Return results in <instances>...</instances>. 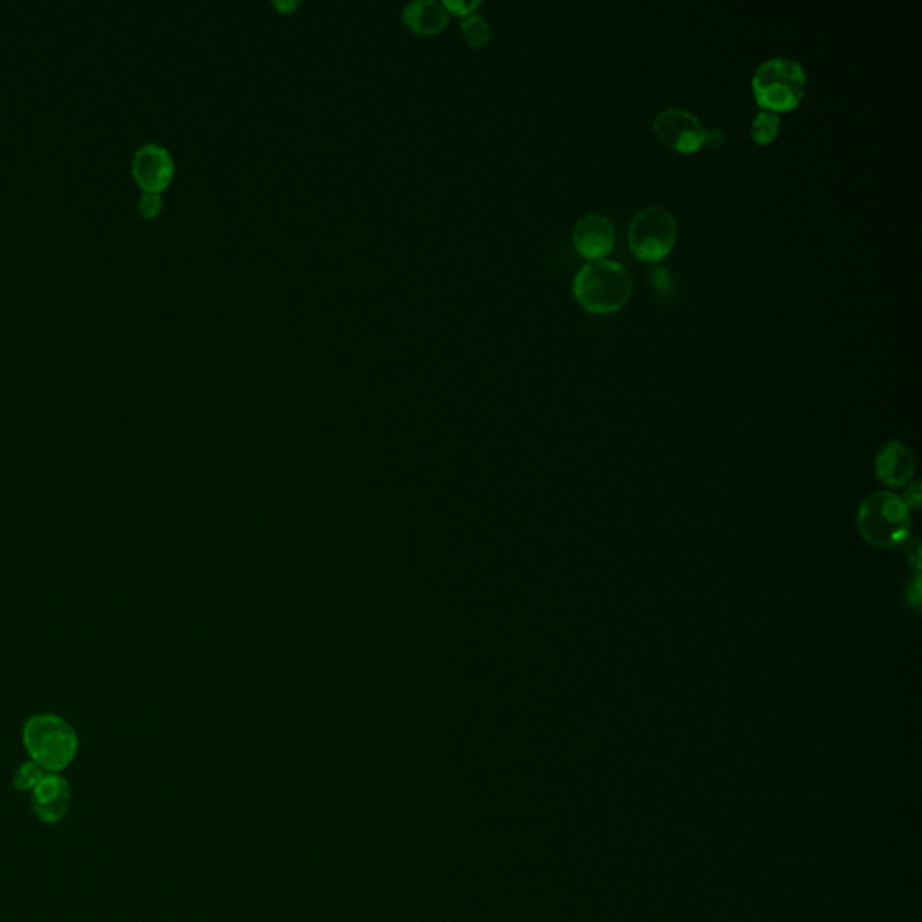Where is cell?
<instances>
[{
  "instance_id": "cell-1",
  "label": "cell",
  "mask_w": 922,
  "mask_h": 922,
  "mask_svg": "<svg viewBox=\"0 0 922 922\" xmlns=\"http://www.w3.org/2000/svg\"><path fill=\"white\" fill-rule=\"evenodd\" d=\"M573 294L593 314H611L628 303L633 294V280L622 263L605 258L594 260L577 272Z\"/></svg>"
},
{
  "instance_id": "cell-2",
  "label": "cell",
  "mask_w": 922,
  "mask_h": 922,
  "mask_svg": "<svg viewBox=\"0 0 922 922\" xmlns=\"http://www.w3.org/2000/svg\"><path fill=\"white\" fill-rule=\"evenodd\" d=\"M22 742L29 761L37 762L46 773H60L77 759V730L53 713H37L26 721Z\"/></svg>"
},
{
  "instance_id": "cell-3",
  "label": "cell",
  "mask_w": 922,
  "mask_h": 922,
  "mask_svg": "<svg viewBox=\"0 0 922 922\" xmlns=\"http://www.w3.org/2000/svg\"><path fill=\"white\" fill-rule=\"evenodd\" d=\"M753 96L762 110L788 112L804 100L808 74L804 67L791 58H771L761 63L751 80Z\"/></svg>"
},
{
  "instance_id": "cell-4",
  "label": "cell",
  "mask_w": 922,
  "mask_h": 922,
  "mask_svg": "<svg viewBox=\"0 0 922 922\" xmlns=\"http://www.w3.org/2000/svg\"><path fill=\"white\" fill-rule=\"evenodd\" d=\"M861 535L875 547L895 548L910 535L909 507L889 492L870 495L858 514Z\"/></svg>"
},
{
  "instance_id": "cell-5",
  "label": "cell",
  "mask_w": 922,
  "mask_h": 922,
  "mask_svg": "<svg viewBox=\"0 0 922 922\" xmlns=\"http://www.w3.org/2000/svg\"><path fill=\"white\" fill-rule=\"evenodd\" d=\"M678 240V224L661 206L643 208L629 226V248L643 262H658L671 254Z\"/></svg>"
},
{
  "instance_id": "cell-6",
  "label": "cell",
  "mask_w": 922,
  "mask_h": 922,
  "mask_svg": "<svg viewBox=\"0 0 922 922\" xmlns=\"http://www.w3.org/2000/svg\"><path fill=\"white\" fill-rule=\"evenodd\" d=\"M654 132L661 143L681 153L698 152L706 139L701 119L687 109L669 107L654 118Z\"/></svg>"
},
{
  "instance_id": "cell-7",
  "label": "cell",
  "mask_w": 922,
  "mask_h": 922,
  "mask_svg": "<svg viewBox=\"0 0 922 922\" xmlns=\"http://www.w3.org/2000/svg\"><path fill=\"white\" fill-rule=\"evenodd\" d=\"M132 176L143 191L167 190L176 176V161L167 147L144 143L132 156Z\"/></svg>"
},
{
  "instance_id": "cell-8",
  "label": "cell",
  "mask_w": 922,
  "mask_h": 922,
  "mask_svg": "<svg viewBox=\"0 0 922 922\" xmlns=\"http://www.w3.org/2000/svg\"><path fill=\"white\" fill-rule=\"evenodd\" d=\"M71 799L69 782L60 773H46L40 784L31 791V808L40 822L57 825L66 818Z\"/></svg>"
},
{
  "instance_id": "cell-9",
  "label": "cell",
  "mask_w": 922,
  "mask_h": 922,
  "mask_svg": "<svg viewBox=\"0 0 922 922\" xmlns=\"http://www.w3.org/2000/svg\"><path fill=\"white\" fill-rule=\"evenodd\" d=\"M573 243H575L577 251L590 262L604 260L609 252L613 251V222L600 213L580 217L573 228Z\"/></svg>"
},
{
  "instance_id": "cell-10",
  "label": "cell",
  "mask_w": 922,
  "mask_h": 922,
  "mask_svg": "<svg viewBox=\"0 0 922 922\" xmlns=\"http://www.w3.org/2000/svg\"><path fill=\"white\" fill-rule=\"evenodd\" d=\"M400 19L409 31L431 37V34L442 33L443 29L448 28L451 13L443 2L413 0L404 6Z\"/></svg>"
},
{
  "instance_id": "cell-11",
  "label": "cell",
  "mask_w": 922,
  "mask_h": 922,
  "mask_svg": "<svg viewBox=\"0 0 922 922\" xmlns=\"http://www.w3.org/2000/svg\"><path fill=\"white\" fill-rule=\"evenodd\" d=\"M875 469H878V478L883 481L884 485H906L913 472L912 452L901 443H889L878 457Z\"/></svg>"
},
{
  "instance_id": "cell-12",
  "label": "cell",
  "mask_w": 922,
  "mask_h": 922,
  "mask_svg": "<svg viewBox=\"0 0 922 922\" xmlns=\"http://www.w3.org/2000/svg\"><path fill=\"white\" fill-rule=\"evenodd\" d=\"M461 34L469 46L472 48H485L492 37V28H490L489 20L483 14L474 13L467 14L460 22Z\"/></svg>"
},
{
  "instance_id": "cell-13",
  "label": "cell",
  "mask_w": 922,
  "mask_h": 922,
  "mask_svg": "<svg viewBox=\"0 0 922 922\" xmlns=\"http://www.w3.org/2000/svg\"><path fill=\"white\" fill-rule=\"evenodd\" d=\"M780 124H782V121H780L779 114L770 112V110H761L751 121V138L756 144L765 147L771 141H775L780 132Z\"/></svg>"
},
{
  "instance_id": "cell-14",
  "label": "cell",
  "mask_w": 922,
  "mask_h": 922,
  "mask_svg": "<svg viewBox=\"0 0 922 922\" xmlns=\"http://www.w3.org/2000/svg\"><path fill=\"white\" fill-rule=\"evenodd\" d=\"M43 776H46V771L37 762L26 761L19 770L14 771L13 788L20 793H28V791L31 793Z\"/></svg>"
},
{
  "instance_id": "cell-15",
  "label": "cell",
  "mask_w": 922,
  "mask_h": 922,
  "mask_svg": "<svg viewBox=\"0 0 922 922\" xmlns=\"http://www.w3.org/2000/svg\"><path fill=\"white\" fill-rule=\"evenodd\" d=\"M164 199L162 193L158 191H141L138 199L139 213L143 214L144 219H156L162 211Z\"/></svg>"
},
{
  "instance_id": "cell-16",
  "label": "cell",
  "mask_w": 922,
  "mask_h": 922,
  "mask_svg": "<svg viewBox=\"0 0 922 922\" xmlns=\"http://www.w3.org/2000/svg\"><path fill=\"white\" fill-rule=\"evenodd\" d=\"M443 6L448 8L449 13L458 14V17H467V14L474 13L480 8L481 2L478 0H445Z\"/></svg>"
},
{
  "instance_id": "cell-17",
  "label": "cell",
  "mask_w": 922,
  "mask_h": 922,
  "mask_svg": "<svg viewBox=\"0 0 922 922\" xmlns=\"http://www.w3.org/2000/svg\"><path fill=\"white\" fill-rule=\"evenodd\" d=\"M724 143V133L721 129H712L706 130V139H704V144H710V147H721Z\"/></svg>"
},
{
  "instance_id": "cell-18",
  "label": "cell",
  "mask_w": 922,
  "mask_h": 922,
  "mask_svg": "<svg viewBox=\"0 0 922 922\" xmlns=\"http://www.w3.org/2000/svg\"><path fill=\"white\" fill-rule=\"evenodd\" d=\"M300 6V2H274V8L281 11V13H290V11L295 10Z\"/></svg>"
}]
</instances>
